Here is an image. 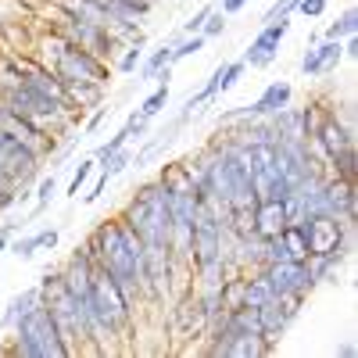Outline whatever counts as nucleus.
<instances>
[{
	"mask_svg": "<svg viewBox=\"0 0 358 358\" xmlns=\"http://www.w3.org/2000/svg\"><path fill=\"white\" fill-rule=\"evenodd\" d=\"M140 241L143 248H169V236H172V212H169V190L165 183H151L143 187L133 204L126 208V219H122Z\"/></svg>",
	"mask_w": 358,
	"mask_h": 358,
	"instance_id": "2",
	"label": "nucleus"
},
{
	"mask_svg": "<svg viewBox=\"0 0 358 358\" xmlns=\"http://www.w3.org/2000/svg\"><path fill=\"white\" fill-rule=\"evenodd\" d=\"M0 169H4V176L11 179V183L29 179L36 172V151L29 143H22L18 136L0 129Z\"/></svg>",
	"mask_w": 358,
	"mask_h": 358,
	"instance_id": "6",
	"label": "nucleus"
},
{
	"mask_svg": "<svg viewBox=\"0 0 358 358\" xmlns=\"http://www.w3.org/2000/svg\"><path fill=\"white\" fill-rule=\"evenodd\" d=\"M244 4H248V0H222V15H236Z\"/></svg>",
	"mask_w": 358,
	"mask_h": 358,
	"instance_id": "33",
	"label": "nucleus"
},
{
	"mask_svg": "<svg viewBox=\"0 0 358 358\" xmlns=\"http://www.w3.org/2000/svg\"><path fill=\"white\" fill-rule=\"evenodd\" d=\"M57 244V229H43V233H36V236H25V241H18L15 244V255L18 258H33L40 248H54Z\"/></svg>",
	"mask_w": 358,
	"mask_h": 358,
	"instance_id": "19",
	"label": "nucleus"
},
{
	"mask_svg": "<svg viewBox=\"0 0 358 358\" xmlns=\"http://www.w3.org/2000/svg\"><path fill=\"white\" fill-rule=\"evenodd\" d=\"M287 36V18H280V22H268L262 33H258V40L248 47V65L251 69H265V65H273V57H276V50H280V40Z\"/></svg>",
	"mask_w": 358,
	"mask_h": 358,
	"instance_id": "10",
	"label": "nucleus"
},
{
	"mask_svg": "<svg viewBox=\"0 0 358 358\" xmlns=\"http://www.w3.org/2000/svg\"><path fill=\"white\" fill-rule=\"evenodd\" d=\"M358 33V11L355 8H348L334 25H330V40H341V36H355Z\"/></svg>",
	"mask_w": 358,
	"mask_h": 358,
	"instance_id": "21",
	"label": "nucleus"
},
{
	"mask_svg": "<svg viewBox=\"0 0 358 358\" xmlns=\"http://www.w3.org/2000/svg\"><path fill=\"white\" fill-rule=\"evenodd\" d=\"M297 4H301V0H280V4H273V11L265 15V22H276V18H287Z\"/></svg>",
	"mask_w": 358,
	"mask_h": 358,
	"instance_id": "27",
	"label": "nucleus"
},
{
	"mask_svg": "<svg viewBox=\"0 0 358 358\" xmlns=\"http://www.w3.org/2000/svg\"><path fill=\"white\" fill-rule=\"evenodd\" d=\"M86 251L94 255L101 268H108L118 280L129 301L143 290V241L126 222H101Z\"/></svg>",
	"mask_w": 358,
	"mask_h": 358,
	"instance_id": "1",
	"label": "nucleus"
},
{
	"mask_svg": "<svg viewBox=\"0 0 358 358\" xmlns=\"http://www.w3.org/2000/svg\"><path fill=\"white\" fill-rule=\"evenodd\" d=\"M308 236V255H341L344 244V226L334 215H312L301 222Z\"/></svg>",
	"mask_w": 358,
	"mask_h": 358,
	"instance_id": "7",
	"label": "nucleus"
},
{
	"mask_svg": "<svg viewBox=\"0 0 358 358\" xmlns=\"http://www.w3.org/2000/svg\"><path fill=\"white\" fill-rule=\"evenodd\" d=\"M57 76H62V83H104L101 62L83 47H65L57 54Z\"/></svg>",
	"mask_w": 358,
	"mask_h": 358,
	"instance_id": "5",
	"label": "nucleus"
},
{
	"mask_svg": "<svg viewBox=\"0 0 358 358\" xmlns=\"http://www.w3.org/2000/svg\"><path fill=\"white\" fill-rule=\"evenodd\" d=\"M94 172V162H79V169H76V176H72V187H69V194H79V187H83V179Z\"/></svg>",
	"mask_w": 358,
	"mask_h": 358,
	"instance_id": "29",
	"label": "nucleus"
},
{
	"mask_svg": "<svg viewBox=\"0 0 358 358\" xmlns=\"http://www.w3.org/2000/svg\"><path fill=\"white\" fill-rule=\"evenodd\" d=\"M341 54H344L341 40H326L322 47H315V50L305 54L301 69H305V76H322V72H330V69L341 62Z\"/></svg>",
	"mask_w": 358,
	"mask_h": 358,
	"instance_id": "14",
	"label": "nucleus"
},
{
	"mask_svg": "<svg viewBox=\"0 0 358 358\" xmlns=\"http://www.w3.org/2000/svg\"><path fill=\"white\" fill-rule=\"evenodd\" d=\"M94 255L90 251H79L76 248V255L69 258V265H65V273H62V283H65V290L76 297V301H86L90 297V280H94Z\"/></svg>",
	"mask_w": 358,
	"mask_h": 358,
	"instance_id": "9",
	"label": "nucleus"
},
{
	"mask_svg": "<svg viewBox=\"0 0 358 358\" xmlns=\"http://www.w3.org/2000/svg\"><path fill=\"white\" fill-rule=\"evenodd\" d=\"M140 47H143V43L136 40V47H133V50L122 57V72H133V69H136V62H140Z\"/></svg>",
	"mask_w": 358,
	"mask_h": 358,
	"instance_id": "32",
	"label": "nucleus"
},
{
	"mask_svg": "<svg viewBox=\"0 0 358 358\" xmlns=\"http://www.w3.org/2000/svg\"><path fill=\"white\" fill-rule=\"evenodd\" d=\"M297 11L308 15V18H315V15L326 11V0H301V4H297Z\"/></svg>",
	"mask_w": 358,
	"mask_h": 358,
	"instance_id": "30",
	"label": "nucleus"
},
{
	"mask_svg": "<svg viewBox=\"0 0 358 358\" xmlns=\"http://www.w3.org/2000/svg\"><path fill=\"white\" fill-rule=\"evenodd\" d=\"M241 72H244V62H233V65L219 69V72H215V76H219V90H229L236 79H241Z\"/></svg>",
	"mask_w": 358,
	"mask_h": 358,
	"instance_id": "25",
	"label": "nucleus"
},
{
	"mask_svg": "<svg viewBox=\"0 0 358 358\" xmlns=\"http://www.w3.org/2000/svg\"><path fill=\"white\" fill-rule=\"evenodd\" d=\"M319 143H322V151L330 155V158H337L341 151H348V147H351V136H348V129L341 122H334V118H330V122L319 126Z\"/></svg>",
	"mask_w": 358,
	"mask_h": 358,
	"instance_id": "17",
	"label": "nucleus"
},
{
	"mask_svg": "<svg viewBox=\"0 0 358 358\" xmlns=\"http://www.w3.org/2000/svg\"><path fill=\"white\" fill-rule=\"evenodd\" d=\"M255 319H258V334H262L265 344H273V341L283 334V326L290 322L276 297H273V301H265V305H258V308H255Z\"/></svg>",
	"mask_w": 358,
	"mask_h": 358,
	"instance_id": "13",
	"label": "nucleus"
},
{
	"mask_svg": "<svg viewBox=\"0 0 358 358\" xmlns=\"http://www.w3.org/2000/svg\"><path fill=\"white\" fill-rule=\"evenodd\" d=\"M322 204H326V215H334L341 222H351L355 219V183L351 179L322 183Z\"/></svg>",
	"mask_w": 358,
	"mask_h": 358,
	"instance_id": "11",
	"label": "nucleus"
},
{
	"mask_svg": "<svg viewBox=\"0 0 358 358\" xmlns=\"http://www.w3.org/2000/svg\"><path fill=\"white\" fill-rule=\"evenodd\" d=\"M287 101H290V86L287 83H273L255 104H248V111L251 115H276L280 108H287Z\"/></svg>",
	"mask_w": 358,
	"mask_h": 358,
	"instance_id": "16",
	"label": "nucleus"
},
{
	"mask_svg": "<svg viewBox=\"0 0 358 358\" xmlns=\"http://www.w3.org/2000/svg\"><path fill=\"white\" fill-rule=\"evenodd\" d=\"M36 305H40V287H33V290H25L22 297H15L11 308H8V315H4V322H18L29 308H36Z\"/></svg>",
	"mask_w": 358,
	"mask_h": 358,
	"instance_id": "20",
	"label": "nucleus"
},
{
	"mask_svg": "<svg viewBox=\"0 0 358 358\" xmlns=\"http://www.w3.org/2000/svg\"><path fill=\"white\" fill-rule=\"evenodd\" d=\"M287 226V212H283V201H273V197H265V201H255V226L251 233L262 236V241H268V236H276L280 229Z\"/></svg>",
	"mask_w": 358,
	"mask_h": 358,
	"instance_id": "12",
	"label": "nucleus"
},
{
	"mask_svg": "<svg viewBox=\"0 0 358 358\" xmlns=\"http://www.w3.org/2000/svg\"><path fill=\"white\" fill-rule=\"evenodd\" d=\"M86 305H90V319H94V337L118 334L129 322V297H126L122 287H118V280L101 265H94Z\"/></svg>",
	"mask_w": 358,
	"mask_h": 358,
	"instance_id": "3",
	"label": "nucleus"
},
{
	"mask_svg": "<svg viewBox=\"0 0 358 358\" xmlns=\"http://www.w3.org/2000/svg\"><path fill=\"white\" fill-rule=\"evenodd\" d=\"M169 65H172V47H162V50L151 57V62H147V69H143V72H147V76H158V72H162V69H169Z\"/></svg>",
	"mask_w": 358,
	"mask_h": 358,
	"instance_id": "24",
	"label": "nucleus"
},
{
	"mask_svg": "<svg viewBox=\"0 0 358 358\" xmlns=\"http://www.w3.org/2000/svg\"><path fill=\"white\" fill-rule=\"evenodd\" d=\"M265 280H268V287H273L276 297H283V294H301L305 287H312L308 262H268V265H265Z\"/></svg>",
	"mask_w": 358,
	"mask_h": 358,
	"instance_id": "8",
	"label": "nucleus"
},
{
	"mask_svg": "<svg viewBox=\"0 0 358 358\" xmlns=\"http://www.w3.org/2000/svg\"><path fill=\"white\" fill-rule=\"evenodd\" d=\"M273 287H268V280H265V273L258 276V280H244V308H258V305H265V301H273Z\"/></svg>",
	"mask_w": 358,
	"mask_h": 358,
	"instance_id": "18",
	"label": "nucleus"
},
{
	"mask_svg": "<svg viewBox=\"0 0 358 358\" xmlns=\"http://www.w3.org/2000/svg\"><path fill=\"white\" fill-rule=\"evenodd\" d=\"M204 47V36H194V40H183L176 50H172V62H179V57H190V54H197Z\"/></svg>",
	"mask_w": 358,
	"mask_h": 358,
	"instance_id": "26",
	"label": "nucleus"
},
{
	"mask_svg": "<svg viewBox=\"0 0 358 358\" xmlns=\"http://www.w3.org/2000/svg\"><path fill=\"white\" fill-rule=\"evenodd\" d=\"M25 83H29V86H33V90H40V94H43V97H54L57 104H62V83H54L50 76H43V72H36V76H29Z\"/></svg>",
	"mask_w": 358,
	"mask_h": 358,
	"instance_id": "22",
	"label": "nucleus"
},
{
	"mask_svg": "<svg viewBox=\"0 0 358 358\" xmlns=\"http://www.w3.org/2000/svg\"><path fill=\"white\" fill-rule=\"evenodd\" d=\"M18 351L29 355V358H57V355H72L69 344L62 341V334H57V326L50 319V312L43 305L29 308L18 322Z\"/></svg>",
	"mask_w": 358,
	"mask_h": 358,
	"instance_id": "4",
	"label": "nucleus"
},
{
	"mask_svg": "<svg viewBox=\"0 0 358 358\" xmlns=\"http://www.w3.org/2000/svg\"><path fill=\"white\" fill-rule=\"evenodd\" d=\"M50 197H54V176H47V179H43V183H40V194H36V204L43 208V204H47Z\"/></svg>",
	"mask_w": 358,
	"mask_h": 358,
	"instance_id": "31",
	"label": "nucleus"
},
{
	"mask_svg": "<svg viewBox=\"0 0 358 358\" xmlns=\"http://www.w3.org/2000/svg\"><path fill=\"white\" fill-rule=\"evenodd\" d=\"M165 101H169V86H158L155 94L143 101V108H140V118H155V115L165 108Z\"/></svg>",
	"mask_w": 358,
	"mask_h": 358,
	"instance_id": "23",
	"label": "nucleus"
},
{
	"mask_svg": "<svg viewBox=\"0 0 358 358\" xmlns=\"http://www.w3.org/2000/svg\"><path fill=\"white\" fill-rule=\"evenodd\" d=\"M204 22H208V25H204V33H201L204 40H208V36H219V33H222V25H226V22H222V11H215V15H208Z\"/></svg>",
	"mask_w": 358,
	"mask_h": 358,
	"instance_id": "28",
	"label": "nucleus"
},
{
	"mask_svg": "<svg viewBox=\"0 0 358 358\" xmlns=\"http://www.w3.org/2000/svg\"><path fill=\"white\" fill-rule=\"evenodd\" d=\"M8 248V233H0V251H4Z\"/></svg>",
	"mask_w": 358,
	"mask_h": 358,
	"instance_id": "35",
	"label": "nucleus"
},
{
	"mask_svg": "<svg viewBox=\"0 0 358 358\" xmlns=\"http://www.w3.org/2000/svg\"><path fill=\"white\" fill-rule=\"evenodd\" d=\"M276 236H280V244H283V251H287L290 262H308V236H305V226L301 222H287Z\"/></svg>",
	"mask_w": 358,
	"mask_h": 358,
	"instance_id": "15",
	"label": "nucleus"
},
{
	"mask_svg": "<svg viewBox=\"0 0 358 358\" xmlns=\"http://www.w3.org/2000/svg\"><path fill=\"white\" fill-rule=\"evenodd\" d=\"M208 15H212V11H201V15H197V18H194V22H187V29H190V33H194V29H201V22H204V18H208Z\"/></svg>",
	"mask_w": 358,
	"mask_h": 358,
	"instance_id": "34",
	"label": "nucleus"
}]
</instances>
